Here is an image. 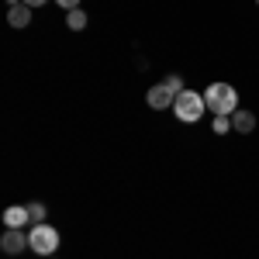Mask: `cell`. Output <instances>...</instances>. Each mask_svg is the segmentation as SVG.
<instances>
[{"instance_id":"obj_14","label":"cell","mask_w":259,"mask_h":259,"mask_svg":"<svg viewBox=\"0 0 259 259\" xmlns=\"http://www.w3.org/2000/svg\"><path fill=\"white\" fill-rule=\"evenodd\" d=\"M24 4H28V7H38V4H45V0H24Z\"/></svg>"},{"instance_id":"obj_2","label":"cell","mask_w":259,"mask_h":259,"mask_svg":"<svg viewBox=\"0 0 259 259\" xmlns=\"http://www.w3.org/2000/svg\"><path fill=\"white\" fill-rule=\"evenodd\" d=\"M204 111H207L204 94H194V90H183V94H177V100H173V114H177L180 121H197Z\"/></svg>"},{"instance_id":"obj_8","label":"cell","mask_w":259,"mask_h":259,"mask_svg":"<svg viewBox=\"0 0 259 259\" xmlns=\"http://www.w3.org/2000/svg\"><path fill=\"white\" fill-rule=\"evenodd\" d=\"M7 21H11V28H28V24H31V7H28V4H18V7H11Z\"/></svg>"},{"instance_id":"obj_4","label":"cell","mask_w":259,"mask_h":259,"mask_svg":"<svg viewBox=\"0 0 259 259\" xmlns=\"http://www.w3.org/2000/svg\"><path fill=\"white\" fill-rule=\"evenodd\" d=\"M24 245H28V235H24V228H7V232H4V239H0V249H4L7 256H18Z\"/></svg>"},{"instance_id":"obj_9","label":"cell","mask_w":259,"mask_h":259,"mask_svg":"<svg viewBox=\"0 0 259 259\" xmlns=\"http://www.w3.org/2000/svg\"><path fill=\"white\" fill-rule=\"evenodd\" d=\"M66 24H69L73 31H83V28H87V14L76 7V11H69V14H66Z\"/></svg>"},{"instance_id":"obj_16","label":"cell","mask_w":259,"mask_h":259,"mask_svg":"<svg viewBox=\"0 0 259 259\" xmlns=\"http://www.w3.org/2000/svg\"><path fill=\"white\" fill-rule=\"evenodd\" d=\"M256 4H259V0H256Z\"/></svg>"},{"instance_id":"obj_3","label":"cell","mask_w":259,"mask_h":259,"mask_svg":"<svg viewBox=\"0 0 259 259\" xmlns=\"http://www.w3.org/2000/svg\"><path fill=\"white\" fill-rule=\"evenodd\" d=\"M28 245L38 252V256H52L56 249H59V232L52 228V225H35L31 232H28Z\"/></svg>"},{"instance_id":"obj_10","label":"cell","mask_w":259,"mask_h":259,"mask_svg":"<svg viewBox=\"0 0 259 259\" xmlns=\"http://www.w3.org/2000/svg\"><path fill=\"white\" fill-rule=\"evenodd\" d=\"M211 132H214V135H228V132H232V118H228V114H214Z\"/></svg>"},{"instance_id":"obj_12","label":"cell","mask_w":259,"mask_h":259,"mask_svg":"<svg viewBox=\"0 0 259 259\" xmlns=\"http://www.w3.org/2000/svg\"><path fill=\"white\" fill-rule=\"evenodd\" d=\"M162 83H166V87H169L173 94H183V90H187V87H183V80H180L177 73H173V76H166V80H162Z\"/></svg>"},{"instance_id":"obj_5","label":"cell","mask_w":259,"mask_h":259,"mask_svg":"<svg viewBox=\"0 0 259 259\" xmlns=\"http://www.w3.org/2000/svg\"><path fill=\"white\" fill-rule=\"evenodd\" d=\"M173 100H177V94H173L166 83H156V87L149 90V107H156V111H162V107H173Z\"/></svg>"},{"instance_id":"obj_7","label":"cell","mask_w":259,"mask_h":259,"mask_svg":"<svg viewBox=\"0 0 259 259\" xmlns=\"http://www.w3.org/2000/svg\"><path fill=\"white\" fill-rule=\"evenodd\" d=\"M252 128H256V114H252V111H235V114H232V132L249 135Z\"/></svg>"},{"instance_id":"obj_6","label":"cell","mask_w":259,"mask_h":259,"mask_svg":"<svg viewBox=\"0 0 259 259\" xmlns=\"http://www.w3.org/2000/svg\"><path fill=\"white\" fill-rule=\"evenodd\" d=\"M28 221H31L28 207H18V204H14V207H7V211H4V225H7V228H24Z\"/></svg>"},{"instance_id":"obj_13","label":"cell","mask_w":259,"mask_h":259,"mask_svg":"<svg viewBox=\"0 0 259 259\" xmlns=\"http://www.w3.org/2000/svg\"><path fill=\"white\" fill-rule=\"evenodd\" d=\"M56 4H59V7H66V11H76V7H80V0H56Z\"/></svg>"},{"instance_id":"obj_11","label":"cell","mask_w":259,"mask_h":259,"mask_svg":"<svg viewBox=\"0 0 259 259\" xmlns=\"http://www.w3.org/2000/svg\"><path fill=\"white\" fill-rule=\"evenodd\" d=\"M28 214H31L35 225H45V204H38V200H35V204H28Z\"/></svg>"},{"instance_id":"obj_1","label":"cell","mask_w":259,"mask_h":259,"mask_svg":"<svg viewBox=\"0 0 259 259\" xmlns=\"http://www.w3.org/2000/svg\"><path fill=\"white\" fill-rule=\"evenodd\" d=\"M204 104H207V111L232 118V114L239 111V94H235L232 83H211V87L204 90Z\"/></svg>"},{"instance_id":"obj_15","label":"cell","mask_w":259,"mask_h":259,"mask_svg":"<svg viewBox=\"0 0 259 259\" xmlns=\"http://www.w3.org/2000/svg\"><path fill=\"white\" fill-rule=\"evenodd\" d=\"M49 259H52V256H49Z\"/></svg>"}]
</instances>
